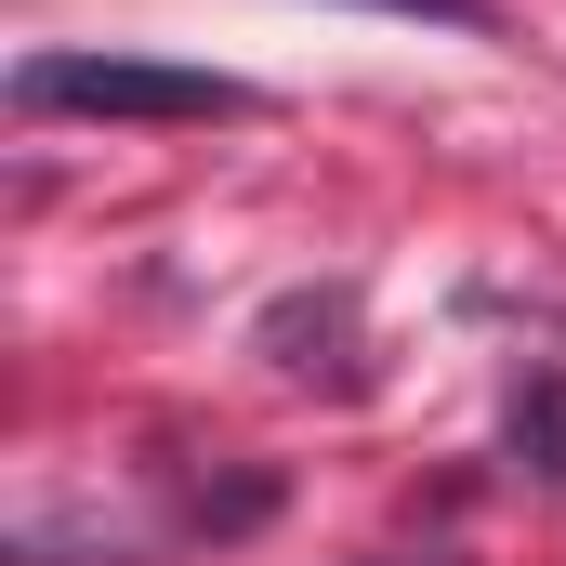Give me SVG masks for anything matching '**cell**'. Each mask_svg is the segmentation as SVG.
Wrapping results in <instances>:
<instances>
[{"label": "cell", "mask_w": 566, "mask_h": 566, "mask_svg": "<svg viewBox=\"0 0 566 566\" xmlns=\"http://www.w3.org/2000/svg\"><path fill=\"white\" fill-rule=\"evenodd\" d=\"M13 106L27 119H251V80L158 66V53H27Z\"/></svg>", "instance_id": "6da1fadb"}, {"label": "cell", "mask_w": 566, "mask_h": 566, "mask_svg": "<svg viewBox=\"0 0 566 566\" xmlns=\"http://www.w3.org/2000/svg\"><path fill=\"white\" fill-rule=\"evenodd\" d=\"M369 13H422V27H488V0H369Z\"/></svg>", "instance_id": "7a4b0ae2"}]
</instances>
